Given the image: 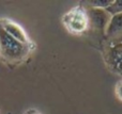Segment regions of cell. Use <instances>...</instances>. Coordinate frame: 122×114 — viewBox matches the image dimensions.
<instances>
[{
	"mask_svg": "<svg viewBox=\"0 0 122 114\" xmlns=\"http://www.w3.org/2000/svg\"><path fill=\"white\" fill-rule=\"evenodd\" d=\"M24 114H43V113H41L40 111L36 110V109L31 108V109H28V110H26L25 112H24Z\"/></svg>",
	"mask_w": 122,
	"mask_h": 114,
	"instance_id": "277c9868",
	"label": "cell"
},
{
	"mask_svg": "<svg viewBox=\"0 0 122 114\" xmlns=\"http://www.w3.org/2000/svg\"><path fill=\"white\" fill-rule=\"evenodd\" d=\"M34 44L15 21L0 18V57L8 63L18 64L27 59Z\"/></svg>",
	"mask_w": 122,
	"mask_h": 114,
	"instance_id": "6da1fadb",
	"label": "cell"
},
{
	"mask_svg": "<svg viewBox=\"0 0 122 114\" xmlns=\"http://www.w3.org/2000/svg\"><path fill=\"white\" fill-rule=\"evenodd\" d=\"M115 93H116V96L118 97V99L122 101V80H120L116 84V87H115Z\"/></svg>",
	"mask_w": 122,
	"mask_h": 114,
	"instance_id": "3957f363",
	"label": "cell"
},
{
	"mask_svg": "<svg viewBox=\"0 0 122 114\" xmlns=\"http://www.w3.org/2000/svg\"><path fill=\"white\" fill-rule=\"evenodd\" d=\"M62 23L70 33L81 34L88 29L89 17L85 9L77 5L63 15Z\"/></svg>",
	"mask_w": 122,
	"mask_h": 114,
	"instance_id": "7a4b0ae2",
	"label": "cell"
}]
</instances>
